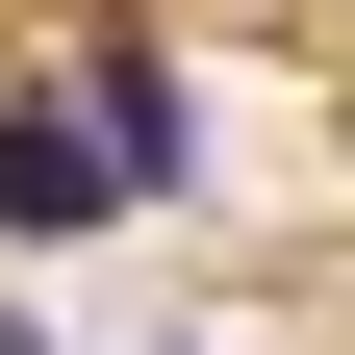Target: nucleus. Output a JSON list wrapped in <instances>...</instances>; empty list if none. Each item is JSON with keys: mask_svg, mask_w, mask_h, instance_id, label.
<instances>
[{"mask_svg": "<svg viewBox=\"0 0 355 355\" xmlns=\"http://www.w3.org/2000/svg\"><path fill=\"white\" fill-rule=\"evenodd\" d=\"M0 229H26V254L127 229V178H102V127H76V102H0Z\"/></svg>", "mask_w": 355, "mask_h": 355, "instance_id": "f257e3e1", "label": "nucleus"}, {"mask_svg": "<svg viewBox=\"0 0 355 355\" xmlns=\"http://www.w3.org/2000/svg\"><path fill=\"white\" fill-rule=\"evenodd\" d=\"M76 127H102V178H178L203 127H178V76H153V26H102L76 51Z\"/></svg>", "mask_w": 355, "mask_h": 355, "instance_id": "f03ea898", "label": "nucleus"}]
</instances>
